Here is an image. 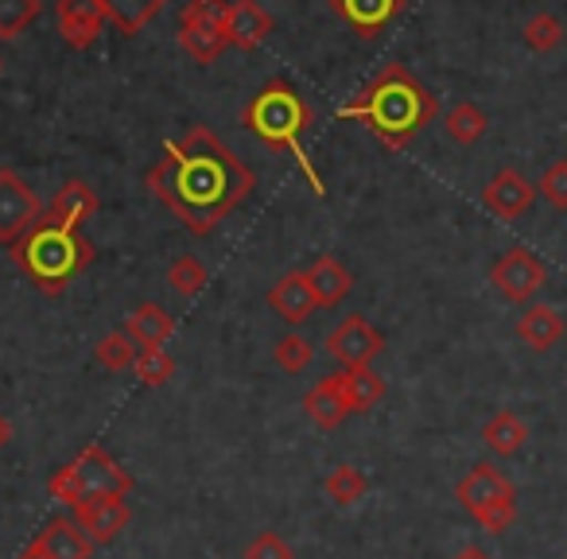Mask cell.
<instances>
[{
  "instance_id": "d4e9b609",
  "label": "cell",
  "mask_w": 567,
  "mask_h": 559,
  "mask_svg": "<svg viewBox=\"0 0 567 559\" xmlns=\"http://www.w3.org/2000/svg\"><path fill=\"white\" fill-rule=\"evenodd\" d=\"M179 48L187 51L195 63L210 66V63H218L221 51H226L229 43H226V35H221L218 28L195 24V20H179Z\"/></svg>"
},
{
  "instance_id": "2e32d148",
  "label": "cell",
  "mask_w": 567,
  "mask_h": 559,
  "mask_svg": "<svg viewBox=\"0 0 567 559\" xmlns=\"http://www.w3.org/2000/svg\"><path fill=\"white\" fill-rule=\"evenodd\" d=\"M517 339L525 342L528 350H536V354H548V350H556L559 339H564V319H559V311L548 308V303H528L517 319Z\"/></svg>"
},
{
  "instance_id": "8fae6325",
  "label": "cell",
  "mask_w": 567,
  "mask_h": 559,
  "mask_svg": "<svg viewBox=\"0 0 567 559\" xmlns=\"http://www.w3.org/2000/svg\"><path fill=\"white\" fill-rule=\"evenodd\" d=\"M128 520H133V513H128L125 497H94V501H82L79 509H74V525L86 532V540L94 544V548L117 540L128 528Z\"/></svg>"
},
{
  "instance_id": "83f0119b",
  "label": "cell",
  "mask_w": 567,
  "mask_h": 559,
  "mask_svg": "<svg viewBox=\"0 0 567 559\" xmlns=\"http://www.w3.org/2000/svg\"><path fill=\"white\" fill-rule=\"evenodd\" d=\"M133 373L141 385L164 389L167 381L175 377V358L167 354L164 346H141V354H136V362H133Z\"/></svg>"
},
{
  "instance_id": "6da1fadb",
  "label": "cell",
  "mask_w": 567,
  "mask_h": 559,
  "mask_svg": "<svg viewBox=\"0 0 567 559\" xmlns=\"http://www.w3.org/2000/svg\"><path fill=\"white\" fill-rule=\"evenodd\" d=\"M252 167L206 125H195L183 141H167L156 167H148V190L195 237L214 234V226L252 195Z\"/></svg>"
},
{
  "instance_id": "cb8c5ba5",
  "label": "cell",
  "mask_w": 567,
  "mask_h": 559,
  "mask_svg": "<svg viewBox=\"0 0 567 559\" xmlns=\"http://www.w3.org/2000/svg\"><path fill=\"white\" fill-rule=\"evenodd\" d=\"M102 9L121 35H136L167 9V0H102Z\"/></svg>"
},
{
  "instance_id": "d6a6232c",
  "label": "cell",
  "mask_w": 567,
  "mask_h": 559,
  "mask_svg": "<svg viewBox=\"0 0 567 559\" xmlns=\"http://www.w3.org/2000/svg\"><path fill=\"white\" fill-rule=\"evenodd\" d=\"M525 43L536 55H548V51H556L559 43H564V24H559L551 12H536L525 24Z\"/></svg>"
},
{
  "instance_id": "d590c367",
  "label": "cell",
  "mask_w": 567,
  "mask_h": 559,
  "mask_svg": "<svg viewBox=\"0 0 567 559\" xmlns=\"http://www.w3.org/2000/svg\"><path fill=\"white\" fill-rule=\"evenodd\" d=\"M536 187H540V195L548 198L556 210H567V159H556V164L540 175Z\"/></svg>"
},
{
  "instance_id": "ffe728a7",
  "label": "cell",
  "mask_w": 567,
  "mask_h": 559,
  "mask_svg": "<svg viewBox=\"0 0 567 559\" xmlns=\"http://www.w3.org/2000/svg\"><path fill=\"white\" fill-rule=\"evenodd\" d=\"M48 214H51V218H59V221H66V226L82 229L97 214L94 187H90V183H82V179H66L63 187H59L55 195H51Z\"/></svg>"
},
{
  "instance_id": "1f68e13d",
  "label": "cell",
  "mask_w": 567,
  "mask_h": 559,
  "mask_svg": "<svg viewBox=\"0 0 567 559\" xmlns=\"http://www.w3.org/2000/svg\"><path fill=\"white\" fill-rule=\"evenodd\" d=\"M276 365H280L284 373H303L311 362H316V346H311L303 334L288 331L284 339H276V350H272Z\"/></svg>"
},
{
  "instance_id": "52a82bcc",
  "label": "cell",
  "mask_w": 567,
  "mask_h": 559,
  "mask_svg": "<svg viewBox=\"0 0 567 559\" xmlns=\"http://www.w3.org/2000/svg\"><path fill=\"white\" fill-rule=\"evenodd\" d=\"M40 218L43 206L35 190L12 167H0V245H17Z\"/></svg>"
},
{
  "instance_id": "484cf974",
  "label": "cell",
  "mask_w": 567,
  "mask_h": 559,
  "mask_svg": "<svg viewBox=\"0 0 567 559\" xmlns=\"http://www.w3.org/2000/svg\"><path fill=\"white\" fill-rule=\"evenodd\" d=\"M443 128H447V136L455 144L471 148V144H478L482 136H486L489 117L474 102H458V105H451V110H447V117H443Z\"/></svg>"
},
{
  "instance_id": "7402d4cb",
  "label": "cell",
  "mask_w": 567,
  "mask_h": 559,
  "mask_svg": "<svg viewBox=\"0 0 567 559\" xmlns=\"http://www.w3.org/2000/svg\"><path fill=\"white\" fill-rule=\"evenodd\" d=\"M482 443H486L494 455L513 458V455H520V451H525L528 424L517 416V412L502 408V412H494V416L486 420V427H482Z\"/></svg>"
},
{
  "instance_id": "9a60e30c",
  "label": "cell",
  "mask_w": 567,
  "mask_h": 559,
  "mask_svg": "<svg viewBox=\"0 0 567 559\" xmlns=\"http://www.w3.org/2000/svg\"><path fill=\"white\" fill-rule=\"evenodd\" d=\"M331 4L358 35H365V40L378 35V32H385V28L393 24L404 9V0H331Z\"/></svg>"
},
{
  "instance_id": "5b68a950",
  "label": "cell",
  "mask_w": 567,
  "mask_h": 559,
  "mask_svg": "<svg viewBox=\"0 0 567 559\" xmlns=\"http://www.w3.org/2000/svg\"><path fill=\"white\" fill-rule=\"evenodd\" d=\"M48 489L55 501L79 509L82 501H94V497H128L133 494V474H128L102 443H90V447H82L63 470L51 474Z\"/></svg>"
},
{
  "instance_id": "44dd1931",
  "label": "cell",
  "mask_w": 567,
  "mask_h": 559,
  "mask_svg": "<svg viewBox=\"0 0 567 559\" xmlns=\"http://www.w3.org/2000/svg\"><path fill=\"white\" fill-rule=\"evenodd\" d=\"M342 396H347L350 416H362V412L378 408L385 401V377L373 373V365H358V370H342Z\"/></svg>"
},
{
  "instance_id": "603a6c76",
  "label": "cell",
  "mask_w": 567,
  "mask_h": 559,
  "mask_svg": "<svg viewBox=\"0 0 567 559\" xmlns=\"http://www.w3.org/2000/svg\"><path fill=\"white\" fill-rule=\"evenodd\" d=\"M125 334L136 342V346H164L175 334V319L167 315L159 303H141V308L128 311Z\"/></svg>"
},
{
  "instance_id": "f546056e",
  "label": "cell",
  "mask_w": 567,
  "mask_h": 559,
  "mask_svg": "<svg viewBox=\"0 0 567 559\" xmlns=\"http://www.w3.org/2000/svg\"><path fill=\"white\" fill-rule=\"evenodd\" d=\"M136 354H141V346H136V342L128 339L125 331H110L102 342H97V350H94L97 365H102V370H110V373H125V370H133Z\"/></svg>"
},
{
  "instance_id": "7a4b0ae2",
  "label": "cell",
  "mask_w": 567,
  "mask_h": 559,
  "mask_svg": "<svg viewBox=\"0 0 567 559\" xmlns=\"http://www.w3.org/2000/svg\"><path fill=\"white\" fill-rule=\"evenodd\" d=\"M440 113L435 94L401 63H389L365 90L339 110L342 121H362L385 148L401 152L424 133Z\"/></svg>"
},
{
  "instance_id": "ac0fdd59",
  "label": "cell",
  "mask_w": 567,
  "mask_h": 559,
  "mask_svg": "<svg viewBox=\"0 0 567 559\" xmlns=\"http://www.w3.org/2000/svg\"><path fill=\"white\" fill-rule=\"evenodd\" d=\"M311 292H316L319 308H339L350 292H354V272L342 265L339 257H319L316 265L308 268Z\"/></svg>"
},
{
  "instance_id": "f35d334b",
  "label": "cell",
  "mask_w": 567,
  "mask_h": 559,
  "mask_svg": "<svg viewBox=\"0 0 567 559\" xmlns=\"http://www.w3.org/2000/svg\"><path fill=\"white\" fill-rule=\"evenodd\" d=\"M17 559H51V556H48V551H43V548H40V544H35V540H32V544H28V548H24V551H20V556H17Z\"/></svg>"
},
{
  "instance_id": "4dcf8cb0",
  "label": "cell",
  "mask_w": 567,
  "mask_h": 559,
  "mask_svg": "<svg viewBox=\"0 0 567 559\" xmlns=\"http://www.w3.org/2000/svg\"><path fill=\"white\" fill-rule=\"evenodd\" d=\"M40 0H0V40H17L40 20Z\"/></svg>"
},
{
  "instance_id": "8d00e7d4",
  "label": "cell",
  "mask_w": 567,
  "mask_h": 559,
  "mask_svg": "<svg viewBox=\"0 0 567 559\" xmlns=\"http://www.w3.org/2000/svg\"><path fill=\"white\" fill-rule=\"evenodd\" d=\"M455 559H494V556H489V551L486 548H478V544H466V548L463 551H458V556Z\"/></svg>"
},
{
  "instance_id": "8992f818",
  "label": "cell",
  "mask_w": 567,
  "mask_h": 559,
  "mask_svg": "<svg viewBox=\"0 0 567 559\" xmlns=\"http://www.w3.org/2000/svg\"><path fill=\"white\" fill-rule=\"evenodd\" d=\"M455 497L489 536H502L517 520V486L494 463H474L455 486Z\"/></svg>"
},
{
  "instance_id": "7c38bea8",
  "label": "cell",
  "mask_w": 567,
  "mask_h": 559,
  "mask_svg": "<svg viewBox=\"0 0 567 559\" xmlns=\"http://www.w3.org/2000/svg\"><path fill=\"white\" fill-rule=\"evenodd\" d=\"M268 308H272L288 327L308 323V319L319 311V300H316V292H311L308 272H300V268H296V272H284L280 280L268 288Z\"/></svg>"
},
{
  "instance_id": "5bb4252c",
  "label": "cell",
  "mask_w": 567,
  "mask_h": 559,
  "mask_svg": "<svg viewBox=\"0 0 567 559\" xmlns=\"http://www.w3.org/2000/svg\"><path fill=\"white\" fill-rule=\"evenodd\" d=\"M226 43L241 51H257L260 43L272 35V17L260 9L257 0H229V17H226Z\"/></svg>"
},
{
  "instance_id": "9c48e42d",
  "label": "cell",
  "mask_w": 567,
  "mask_h": 559,
  "mask_svg": "<svg viewBox=\"0 0 567 559\" xmlns=\"http://www.w3.org/2000/svg\"><path fill=\"white\" fill-rule=\"evenodd\" d=\"M327 354L342 365V370H358V365H373V358L385 354V334L362 315H350L327 334Z\"/></svg>"
},
{
  "instance_id": "d6986e66",
  "label": "cell",
  "mask_w": 567,
  "mask_h": 559,
  "mask_svg": "<svg viewBox=\"0 0 567 559\" xmlns=\"http://www.w3.org/2000/svg\"><path fill=\"white\" fill-rule=\"evenodd\" d=\"M35 544H40L51 559H90L94 556V544H90L86 532L74 525V517L48 520V525L40 528V536H35Z\"/></svg>"
},
{
  "instance_id": "e0dca14e",
  "label": "cell",
  "mask_w": 567,
  "mask_h": 559,
  "mask_svg": "<svg viewBox=\"0 0 567 559\" xmlns=\"http://www.w3.org/2000/svg\"><path fill=\"white\" fill-rule=\"evenodd\" d=\"M303 412H308L311 424L323 427V432H334V427L347 424L350 408H347V396H342V381H339V373H331V377H323L316 389H311L308 396H303Z\"/></svg>"
},
{
  "instance_id": "ba28073f",
  "label": "cell",
  "mask_w": 567,
  "mask_h": 559,
  "mask_svg": "<svg viewBox=\"0 0 567 559\" xmlns=\"http://www.w3.org/2000/svg\"><path fill=\"white\" fill-rule=\"evenodd\" d=\"M489 280H494V288L509 303H528L544 284H548V268L540 265V257H536V252H528V249H520V245H517V249L502 252V257L494 260V268H489Z\"/></svg>"
},
{
  "instance_id": "4fadbf2b",
  "label": "cell",
  "mask_w": 567,
  "mask_h": 559,
  "mask_svg": "<svg viewBox=\"0 0 567 559\" xmlns=\"http://www.w3.org/2000/svg\"><path fill=\"white\" fill-rule=\"evenodd\" d=\"M55 20H59V35L71 48H90L102 35V28L110 24L102 0H59Z\"/></svg>"
},
{
  "instance_id": "4316f807",
  "label": "cell",
  "mask_w": 567,
  "mask_h": 559,
  "mask_svg": "<svg viewBox=\"0 0 567 559\" xmlns=\"http://www.w3.org/2000/svg\"><path fill=\"white\" fill-rule=\"evenodd\" d=\"M206 280H210V272H206L203 260L190 257V252L175 257L172 268H167V284H172V292L183 296V300H195V296L206 288Z\"/></svg>"
},
{
  "instance_id": "3957f363",
  "label": "cell",
  "mask_w": 567,
  "mask_h": 559,
  "mask_svg": "<svg viewBox=\"0 0 567 559\" xmlns=\"http://www.w3.org/2000/svg\"><path fill=\"white\" fill-rule=\"evenodd\" d=\"M12 260L20 272L40 288L43 296H59L74 284V276L86 272V265L94 260V245L66 221L43 214L17 245H9Z\"/></svg>"
},
{
  "instance_id": "74e56055",
  "label": "cell",
  "mask_w": 567,
  "mask_h": 559,
  "mask_svg": "<svg viewBox=\"0 0 567 559\" xmlns=\"http://www.w3.org/2000/svg\"><path fill=\"white\" fill-rule=\"evenodd\" d=\"M9 443H12V424H9V416L0 412V451L9 447Z\"/></svg>"
},
{
  "instance_id": "836d02e7",
  "label": "cell",
  "mask_w": 567,
  "mask_h": 559,
  "mask_svg": "<svg viewBox=\"0 0 567 559\" xmlns=\"http://www.w3.org/2000/svg\"><path fill=\"white\" fill-rule=\"evenodd\" d=\"M229 17V0H190L187 9H183V20H195V24H210V28H226ZM226 35V32H221Z\"/></svg>"
},
{
  "instance_id": "f1b7e54d",
  "label": "cell",
  "mask_w": 567,
  "mask_h": 559,
  "mask_svg": "<svg viewBox=\"0 0 567 559\" xmlns=\"http://www.w3.org/2000/svg\"><path fill=\"white\" fill-rule=\"evenodd\" d=\"M323 489H327V497H331L334 505H354V501H362V497H365L370 482H365V474L358 470V466L339 463L331 474H327Z\"/></svg>"
},
{
  "instance_id": "277c9868",
  "label": "cell",
  "mask_w": 567,
  "mask_h": 559,
  "mask_svg": "<svg viewBox=\"0 0 567 559\" xmlns=\"http://www.w3.org/2000/svg\"><path fill=\"white\" fill-rule=\"evenodd\" d=\"M241 125L249 128L260 144H268V148H284L288 156H296L300 172L308 175L311 190H316L319 198L327 195L323 175L316 172V164H311V156L300 144V136L311 128V105L303 102L288 82H268L260 94H252V102L245 105V113H241Z\"/></svg>"
},
{
  "instance_id": "30bf717a",
  "label": "cell",
  "mask_w": 567,
  "mask_h": 559,
  "mask_svg": "<svg viewBox=\"0 0 567 559\" xmlns=\"http://www.w3.org/2000/svg\"><path fill=\"white\" fill-rule=\"evenodd\" d=\"M533 198H536V187L520 172H513V167H502V172L482 187V206L502 221L525 218Z\"/></svg>"
},
{
  "instance_id": "e575fe53",
  "label": "cell",
  "mask_w": 567,
  "mask_h": 559,
  "mask_svg": "<svg viewBox=\"0 0 567 559\" xmlns=\"http://www.w3.org/2000/svg\"><path fill=\"white\" fill-rule=\"evenodd\" d=\"M245 559H296V551L280 532H260V536H252V540H249Z\"/></svg>"
}]
</instances>
